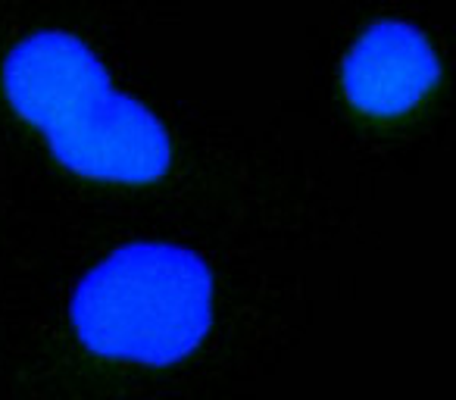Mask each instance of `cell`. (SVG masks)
Segmentation results:
<instances>
[{
	"instance_id": "3957f363",
	"label": "cell",
	"mask_w": 456,
	"mask_h": 400,
	"mask_svg": "<svg viewBox=\"0 0 456 400\" xmlns=\"http://www.w3.org/2000/svg\"><path fill=\"white\" fill-rule=\"evenodd\" d=\"M441 82V60L428 35L403 20L372 22L341 63V88L360 116L397 122L416 113Z\"/></svg>"
},
{
	"instance_id": "7a4b0ae2",
	"label": "cell",
	"mask_w": 456,
	"mask_h": 400,
	"mask_svg": "<svg viewBox=\"0 0 456 400\" xmlns=\"http://www.w3.org/2000/svg\"><path fill=\"white\" fill-rule=\"evenodd\" d=\"M213 306V273L194 250L134 241L88 269L72 294L69 319L91 354L138 366H172L209 335Z\"/></svg>"
},
{
	"instance_id": "6da1fadb",
	"label": "cell",
	"mask_w": 456,
	"mask_h": 400,
	"mask_svg": "<svg viewBox=\"0 0 456 400\" xmlns=\"http://www.w3.org/2000/svg\"><path fill=\"white\" fill-rule=\"evenodd\" d=\"M0 85L10 110L72 176L144 188L172 169L166 126L116 88L107 66L72 32L41 29L20 38L4 60Z\"/></svg>"
}]
</instances>
